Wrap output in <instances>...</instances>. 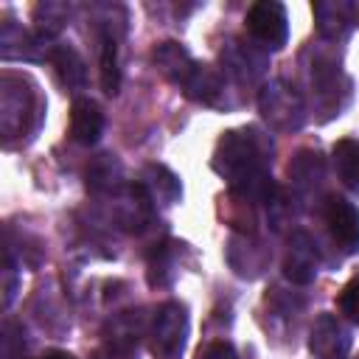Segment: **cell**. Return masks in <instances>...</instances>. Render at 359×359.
Segmentation results:
<instances>
[{
    "label": "cell",
    "instance_id": "obj_1",
    "mask_svg": "<svg viewBox=\"0 0 359 359\" xmlns=\"http://www.w3.org/2000/svg\"><path fill=\"white\" fill-rule=\"evenodd\" d=\"M272 165V140L255 126L230 129L219 137L213 151V171L222 174L233 194L244 202L269 205L275 202V182L269 174Z\"/></svg>",
    "mask_w": 359,
    "mask_h": 359
},
{
    "label": "cell",
    "instance_id": "obj_2",
    "mask_svg": "<svg viewBox=\"0 0 359 359\" xmlns=\"http://www.w3.org/2000/svg\"><path fill=\"white\" fill-rule=\"evenodd\" d=\"M154 65L191 101L205 104V107H230L233 104L227 98V93H230L227 76L210 65L196 62L180 42H160L154 50Z\"/></svg>",
    "mask_w": 359,
    "mask_h": 359
},
{
    "label": "cell",
    "instance_id": "obj_3",
    "mask_svg": "<svg viewBox=\"0 0 359 359\" xmlns=\"http://www.w3.org/2000/svg\"><path fill=\"white\" fill-rule=\"evenodd\" d=\"M306 59V81L311 87L314 109L323 112V121H328L345 109L351 98V79L342 70L339 53L328 45H309Z\"/></svg>",
    "mask_w": 359,
    "mask_h": 359
},
{
    "label": "cell",
    "instance_id": "obj_4",
    "mask_svg": "<svg viewBox=\"0 0 359 359\" xmlns=\"http://www.w3.org/2000/svg\"><path fill=\"white\" fill-rule=\"evenodd\" d=\"M258 112L266 126L280 135H292L306 123V101L283 79H272L258 90Z\"/></svg>",
    "mask_w": 359,
    "mask_h": 359
},
{
    "label": "cell",
    "instance_id": "obj_5",
    "mask_svg": "<svg viewBox=\"0 0 359 359\" xmlns=\"http://www.w3.org/2000/svg\"><path fill=\"white\" fill-rule=\"evenodd\" d=\"M36 118V93L34 87L14 73H6L0 79V132L11 143L14 137H22L31 132Z\"/></svg>",
    "mask_w": 359,
    "mask_h": 359
},
{
    "label": "cell",
    "instance_id": "obj_6",
    "mask_svg": "<svg viewBox=\"0 0 359 359\" xmlns=\"http://www.w3.org/2000/svg\"><path fill=\"white\" fill-rule=\"evenodd\" d=\"M219 59H222V73H224L233 84H238V87H247V84L252 87V84H258V81L264 79L266 67H269L266 53H264L258 45H252L250 39H238V36H230V39L222 45Z\"/></svg>",
    "mask_w": 359,
    "mask_h": 359
},
{
    "label": "cell",
    "instance_id": "obj_7",
    "mask_svg": "<svg viewBox=\"0 0 359 359\" xmlns=\"http://www.w3.org/2000/svg\"><path fill=\"white\" fill-rule=\"evenodd\" d=\"M149 337H151V351L154 353H160L165 359H174L185 348V339H188V309L177 300H168V303L157 306V311L151 317Z\"/></svg>",
    "mask_w": 359,
    "mask_h": 359
},
{
    "label": "cell",
    "instance_id": "obj_8",
    "mask_svg": "<svg viewBox=\"0 0 359 359\" xmlns=\"http://www.w3.org/2000/svg\"><path fill=\"white\" fill-rule=\"evenodd\" d=\"M247 31L250 36L266 48V50H280L289 39V17L283 3L278 0H261L250 6L247 11Z\"/></svg>",
    "mask_w": 359,
    "mask_h": 359
},
{
    "label": "cell",
    "instance_id": "obj_9",
    "mask_svg": "<svg viewBox=\"0 0 359 359\" xmlns=\"http://www.w3.org/2000/svg\"><path fill=\"white\" fill-rule=\"evenodd\" d=\"M351 328L334 317V314H320L309 331V351L317 359H348L351 356Z\"/></svg>",
    "mask_w": 359,
    "mask_h": 359
},
{
    "label": "cell",
    "instance_id": "obj_10",
    "mask_svg": "<svg viewBox=\"0 0 359 359\" xmlns=\"http://www.w3.org/2000/svg\"><path fill=\"white\" fill-rule=\"evenodd\" d=\"M323 216L334 244L348 255L359 252V210L342 196H325Z\"/></svg>",
    "mask_w": 359,
    "mask_h": 359
},
{
    "label": "cell",
    "instance_id": "obj_11",
    "mask_svg": "<svg viewBox=\"0 0 359 359\" xmlns=\"http://www.w3.org/2000/svg\"><path fill=\"white\" fill-rule=\"evenodd\" d=\"M283 275L300 286H306L317 278V244L309 233H303V230L292 233L289 250L283 258Z\"/></svg>",
    "mask_w": 359,
    "mask_h": 359
},
{
    "label": "cell",
    "instance_id": "obj_12",
    "mask_svg": "<svg viewBox=\"0 0 359 359\" xmlns=\"http://www.w3.org/2000/svg\"><path fill=\"white\" fill-rule=\"evenodd\" d=\"M311 11L320 36L328 42H339L356 22V6L348 0H320L311 6Z\"/></svg>",
    "mask_w": 359,
    "mask_h": 359
},
{
    "label": "cell",
    "instance_id": "obj_13",
    "mask_svg": "<svg viewBox=\"0 0 359 359\" xmlns=\"http://www.w3.org/2000/svg\"><path fill=\"white\" fill-rule=\"evenodd\" d=\"M98 34V67H101V90L115 95L121 87V67H118V34L112 22H95Z\"/></svg>",
    "mask_w": 359,
    "mask_h": 359
},
{
    "label": "cell",
    "instance_id": "obj_14",
    "mask_svg": "<svg viewBox=\"0 0 359 359\" xmlns=\"http://www.w3.org/2000/svg\"><path fill=\"white\" fill-rule=\"evenodd\" d=\"M104 132V112L90 98H76L70 107V135L81 146H93Z\"/></svg>",
    "mask_w": 359,
    "mask_h": 359
},
{
    "label": "cell",
    "instance_id": "obj_15",
    "mask_svg": "<svg viewBox=\"0 0 359 359\" xmlns=\"http://www.w3.org/2000/svg\"><path fill=\"white\" fill-rule=\"evenodd\" d=\"M323 177H325V168H323L320 151L303 149V151H297L294 160L289 163V180H292V188H294L300 196H311V194L323 185Z\"/></svg>",
    "mask_w": 359,
    "mask_h": 359
},
{
    "label": "cell",
    "instance_id": "obj_16",
    "mask_svg": "<svg viewBox=\"0 0 359 359\" xmlns=\"http://www.w3.org/2000/svg\"><path fill=\"white\" fill-rule=\"evenodd\" d=\"M48 62L56 67V76H59V81L67 90H81L84 87V81H87V65H84V59L79 56L76 48L62 45V42H53V48L48 53Z\"/></svg>",
    "mask_w": 359,
    "mask_h": 359
},
{
    "label": "cell",
    "instance_id": "obj_17",
    "mask_svg": "<svg viewBox=\"0 0 359 359\" xmlns=\"http://www.w3.org/2000/svg\"><path fill=\"white\" fill-rule=\"evenodd\" d=\"M143 191L149 194L151 202H160V205H171L180 199L182 188H180V180L165 168V165H146L143 168Z\"/></svg>",
    "mask_w": 359,
    "mask_h": 359
},
{
    "label": "cell",
    "instance_id": "obj_18",
    "mask_svg": "<svg viewBox=\"0 0 359 359\" xmlns=\"http://www.w3.org/2000/svg\"><path fill=\"white\" fill-rule=\"evenodd\" d=\"M331 157H334V168H337L339 182H342L348 191L359 194V140H356V137H342V140H337Z\"/></svg>",
    "mask_w": 359,
    "mask_h": 359
},
{
    "label": "cell",
    "instance_id": "obj_19",
    "mask_svg": "<svg viewBox=\"0 0 359 359\" xmlns=\"http://www.w3.org/2000/svg\"><path fill=\"white\" fill-rule=\"evenodd\" d=\"M34 17H36V22H39V34L53 36V34L67 22L70 8L62 6V3H42V6H36Z\"/></svg>",
    "mask_w": 359,
    "mask_h": 359
},
{
    "label": "cell",
    "instance_id": "obj_20",
    "mask_svg": "<svg viewBox=\"0 0 359 359\" xmlns=\"http://www.w3.org/2000/svg\"><path fill=\"white\" fill-rule=\"evenodd\" d=\"M149 280L154 286H163L171 280V244L154 247L151 261H149Z\"/></svg>",
    "mask_w": 359,
    "mask_h": 359
},
{
    "label": "cell",
    "instance_id": "obj_21",
    "mask_svg": "<svg viewBox=\"0 0 359 359\" xmlns=\"http://www.w3.org/2000/svg\"><path fill=\"white\" fill-rule=\"evenodd\" d=\"M339 311H342L351 323H359V278H353V280L339 292Z\"/></svg>",
    "mask_w": 359,
    "mask_h": 359
},
{
    "label": "cell",
    "instance_id": "obj_22",
    "mask_svg": "<svg viewBox=\"0 0 359 359\" xmlns=\"http://www.w3.org/2000/svg\"><path fill=\"white\" fill-rule=\"evenodd\" d=\"M196 359H238L233 345L224 342V339H213V342H205L199 351H196Z\"/></svg>",
    "mask_w": 359,
    "mask_h": 359
},
{
    "label": "cell",
    "instance_id": "obj_23",
    "mask_svg": "<svg viewBox=\"0 0 359 359\" xmlns=\"http://www.w3.org/2000/svg\"><path fill=\"white\" fill-rule=\"evenodd\" d=\"M39 359H76V356H70V353H65V351H48V353L39 356Z\"/></svg>",
    "mask_w": 359,
    "mask_h": 359
}]
</instances>
